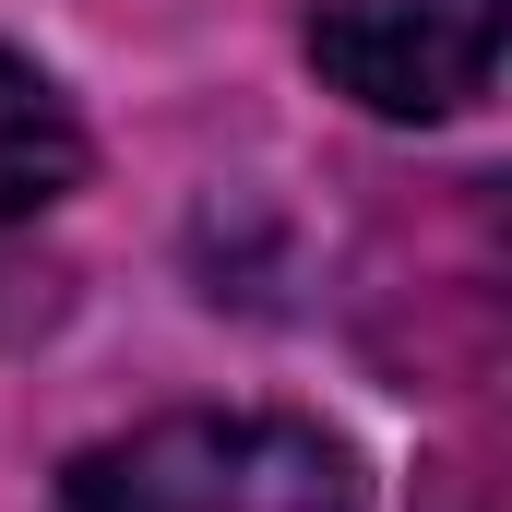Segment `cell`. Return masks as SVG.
Listing matches in <instances>:
<instances>
[{
  "mask_svg": "<svg viewBox=\"0 0 512 512\" xmlns=\"http://www.w3.org/2000/svg\"><path fill=\"white\" fill-rule=\"evenodd\" d=\"M48 512H358V477L298 417H143L72 453Z\"/></svg>",
  "mask_w": 512,
  "mask_h": 512,
  "instance_id": "1",
  "label": "cell"
},
{
  "mask_svg": "<svg viewBox=\"0 0 512 512\" xmlns=\"http://www.w3.org/2000/svg\"><path fill=\"white\" fill-rule=\"evenodd\" d=\"M512 0H310V60L370 120H453L501 84Z\"/></svg>",
  "mask_w": 512,
  "mask_h": 512,
  "instance_id": "2",
  "label": "cell"
},
{
  "mask_svg": "<svg viewBox=\"0 0 512 512\" xmlns=\"http://www.w3.org/2000/svg\"><path fill=\"white\" fill-rule=\"evenodd\" d=\"M72 191H84V120H72V96L36 60L0 48V239H24L36 215H60Z\"/></svg>",
  "mask_w": 512,
  "mask_h": 512,
  "instance_id": "3",
  "label": "cell"
}]
</instances>
